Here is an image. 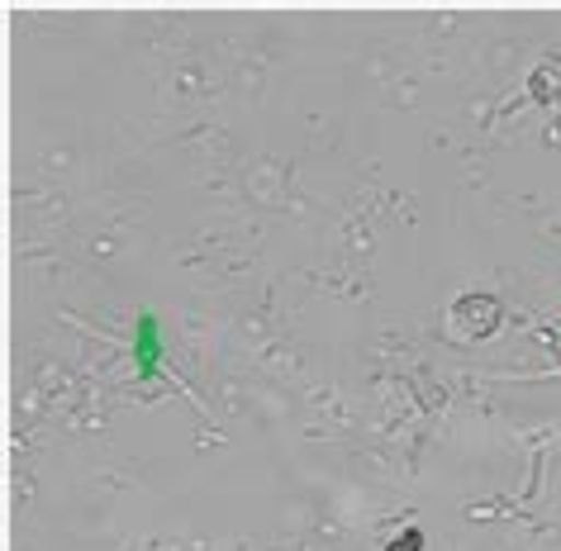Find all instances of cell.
Wrapping results in <instances>:
<instances>
[{
	"instance_id": "1",
	"label": "cell",
	"mask_w": 561,
	"mask_h": 551,
	"mask_svg": "<svg viewBox=\"0 0 561 551\" xmlns=\"http://www.w3.org/2000/svg\"><path fill=\"white\" fill-rule=\"evenodd\" d=\"M129 357H134V371L138 380H158L162 376V323L152 309L134 319V343H129Z\"/></svg>"
}]
</instances>
